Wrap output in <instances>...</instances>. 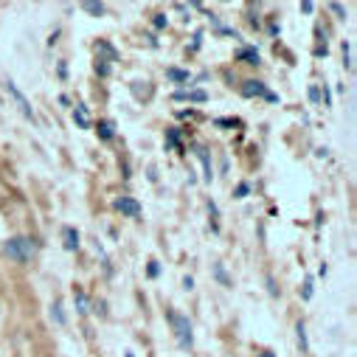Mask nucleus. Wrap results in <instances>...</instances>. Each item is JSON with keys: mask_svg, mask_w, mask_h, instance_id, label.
Wrapping results in <instances>:
<instances>
[{"mask_svg": "<svg viewBox=\"0 0 357 357\" xmlns=\"http://www.w3.org/2000/svg\"><path fill=\"white\" fill-rule=\"evenodd\" d=\"M3 253H6L12 261L26 264V261H31V256H34V242H31L29 236H12V239L3 245Z\"/></svg>", "mask_w": 357, "mask_h": 357, "instance_id": "nucleus-1", "label": "nucleus"}, {"mask_svg": "<svg viewBox=\"0 0 357 357\" xmlns=\"http://www.w3.org/2000/svg\"><path fill=\"white\" fill-rule=\"evenodd\" d=\"M169 324H172V329H174L177 343H181L183 349H192V343H195V332H192V321H189V315L169 312Z\"/></svg>", "mask_w": 357, "mask_h": 357, "instance_id": "nucleus-2", "label": "nucleus"}, {"mask_svg": "<svg viewBox=\"0 0 357 357\" xmlns=\"http://www.w3.org/2000/svg\"><path fill=\"white\" fill-rule=\"evenodd\" d=\"M6 91H9V96H12L15 102H17V107H20V113H23L26 119H31V121H34V110H31V105H29V99L23 96V91H20V87H17V84H15L12 79L6 82Z\"/></svg>", "mask_w": 357, "mask_h": 357, "instance_id": "nucleus-3", "label": "nucleus"}, {"mask_svg": "<svg viewBox=\"0 0 357 357\" xmlns=\"http://www.w3.org/2000/svg\"><path fill=\"white\" fill-rule=\"evenodd\" d=\"M113 206H116V211H121L124 217H138V214H141L138 200H135V197H127V195H124V197H119Z\"/></svg>", "mask_w": 357, "mask_h": 357, "instance_id": "nucleus-4", "label": "nucleus"}, {"mask_svg": "<svg viewBox=\"0 0 357 357\" xmlns=\"http://www.w3.org/2000/svg\"><path fill=\"white\" fill-rule=\"evenodd\" d=\"M264 93H267V87H264V82H259V79H248V82L242 84V96H245V99L264 96Z\"/></svg>", "mask_w": 357, "mask_h": 357, "instance_id": "nucleus-5", "label": "nucleus"}, {"mask_svg": "<svg viewBox=\"0 0 357 357\" xmlns=\"http://www.w3.org/2000/svg\"><path fill=\"white\" fill-rule=\"evenodd\" d=\"M172 99H174V102H197V105L208 102L206 91H177V93H174Z\"/></svg>", "mask_w": 357, "mask_h": 357, "instance_id": "nucleus-6", "label": "nucleus"}, {"mask_svg": "<svg viewBox=\"0 0 357 357\" xmlns=\"http://www.w3.org/2000/svg\"><path fill=\"white\" fill-rule=\"evenodd\" d=\"M236 59H239V62H245V65H259V51H256V48H250V45H245V48H239V51H236Z\"/></svg>", "mask_w": 357, "mask_h": 357, "instance_id": "nucleus-7", "label": "nucleus"}, {"mask_svg": "<svg viewBox=\"0 0 357 357\" xmlns=\"http://www.w3.org/2000/svg\"><path fill=\"white\" fill-rule=\"evenodd\" d=\"M96 132H99L102 141H113V135H116V124H113V121H99V124H96Z\"/></svg>", "mask_w": 357, "mask_h": 357, "instance_id": "nucleus-8", "label": "nucleus"}, {"mask_svg": "<svg viewBox=\"0 0 357 357\" xmlns=\"http://www.w3.org/2000/svg\"><path fill=\"white\" fill-rule=\"evenodd\" d=\"M62 236H65V250H79V231L76 228H65Z\"/></svg>", "mask_w": 357, "mask_h": 357, "instance_id": "nucleus-9", "label": "nucleus"}, {"mask_svg": "<svg viewBox=\"0 0 357 357\" xmlns=\"http://www.w3.org/2000/svg\"><path fill=\"white\" fill-rule=\"evenodd\" d=\"M197 158L203 160V169H206V183H211L214 181V172H211V158H208L206 146H197Z\"/></svg>", "mask_w": 357, "mask_h": 357, "instance_id": "nucleus-10", "label": "nucleus"}, {"mask_svg": "<svg viewBox=\"0 0 357 357\" xmlns=\"http://www.w3.org/2000/svg\"><path fill=\"white\" fill-rule=\"evenodd\" d=\"M166 76L174 82V84H186L192 76H189V70H181V68H166Z\"/></svg>", "mask_w": 357, "mask_h": 357, "instance_id": "nucleus-11", "label": "nucleus"}, {"mask_svg": "<svg viewBox=\"0 0 357 357\" xmlns=\"http://www.w3.org/2000/svg\"><path fill=\"white\" fill-rule=\"evenodd\" d=\"M296 337H298V349H301V351H310V343H307V324H304V321L296 324Z\"/></svg>", "mask_w": 357, "mask_h": 357, "instance_id": "nucleus-12", "label": "nucleus"}, {"mask_svg": "<svg viewBox=\"0 0 357 357\" xmlns=\"http://www.w3.org/2000/svg\"><path fill=\"white\" fill-rule=\"evenodd\" d=\"M73 121H76L82 130L91 127V119H87V110H84V107H76V110H73Z\"/></svg>", "mask_w": 357, "mask_h": 357, "instance_id": "nucleus-13", "label": "nucleus"}, {"mask_svg": "<svg viewBox=\"0 0 357 357\" xmlns=\"http://www.w3.org/2000/svg\"><path fill=\"white\" fill-rule=\"evenodd\" d=\"M51 318H54L59 326H65L68 318H65V312H62V301H54V304H51Z\"/></svg>", "mask_w": 357, "mask_h": 357, "instance_id": "nucleus-14", "label": "nucleus"}, {"mask_svg": "<svg viewBox=\"0 0 357 357\" xmlns=\"http://www.w3.org/2000/svg\"><path fill=\"white\" fill-rule=\"evenodd\" d=\"M73 298H76V310L79 315H87V296L82 290H73Z\"/></svg>", "mask_w": 357, "mask_h": 357, "instance_id": "nucleus-15", "label": "nucleus"}, {"mask_svg": "<svg viewBox=\"0 0 357 357\" xmlns=\"http://www.w3.org/2000/svg\"><path fill=\"white\" fill-rule=\"evenodd\" d=\"M93 70H96L99 76H110V62H105V59H96V65H93Z\"/></svg>", "mask_w": 357, "mask_h": 357, "instance_id": "nucleus-16", "label": "nucleus"}, {"mask_svg": "<svg viewBox=\"0 0 357 357\" xmlns=\"http://www.w3.org/2000/svg\"><path fill=\"white\" fill-rule=\"evenodd\" d=\"M82 9L91 15H105V3H82Z\"/></svg>", "mask_w": 357, "mask_h": 357, "instance_id": "nucleus-17", "label": "nucleus"}, {"mask_svg": "<svg viewBox=\"0 0 357 357\" xmlns=\"http://www.w3.org/2000/svg\"><path fill=\"white\" fill-rule=\"evenodd\" d=\"M96 48H99V51H105V54H110V59H119V54H116V48H113L110 43H105V40H102Z\"/></svg>", "mask_w": 357, "mask_h": 357, "instance_id": "nucleus-18", "label": "nucleus"}, {"mask_svg": "<svg viewBox=\"0 0 357 357\" xmlns=\"http://www.w3.org/2000/svg\"><path fill=\"white\" fill-rule=\"evenodd\" d=\"M181 144V132L177 130H169V138H166V146H177Z\"/></svg>", "mask_w": 357, "mask_h": 357, "instance_id": "nucleus-19", "label": "nucleus"}, {"mask_svg": "<svg viewBox=\"0 0 357 357\" xmlns=\"http://www.w3.org/2000/svg\"><path fill=\"white\" fill-rule=\"evenodd\" d=\"M248 192H250V186H248V183H239V186H236V192H234V197H236V200H242V197H248Z\"/></svg>", "mask_w": 357, "mask_h": 357, "instance_id": "nucleus-20", "label": "nucleus"}, {"mask_svg": "<svg viewBox=\"0 0 357 357\" xmlns=\"http://www.w3.org/2000/svg\"><path fill=\"white\" fill-rule=\"evenodd\" d=\"M214 276H217L222 284H231V279H228V276H225V271H222V264H217V267H214Z\"/></svg>", "mask_w": 357, "mask_h": 357, "instance_id": "nucleus-21", "label": "nucleus"}, {"mask_svg": "<svg viewBox=\"0 0 357 357\" xmlns=\"http://www.w3.org/2000/svg\"><path fill=\"white\" fill-rule=\"evenodd\" d=\"M152 23H155V29H166V26H169V17H166V15H155Z\"/></svg>", "mask_w": 357, "mask_h": 357, "instance_id": "nucleus-22", "label": "nucleus"}, {"mask_svg": "<svg viewBox=\"0 0 357 357\" xmlns=\"http://www.w3.org/2000/svg\"><path fill=\"white\" fill-rule=\"evenodd\" d=\"M329 9H332V12H335V15L340 17V20H346V9H343L340 3H329Z\"/></svg>", "mask_w": 357, "mask_h": 357, "instance_id": "nucleus-23", "label": "nucleus"}, {"mask_svg": "<svg viewBox=\"0 0 357 357\" xmlns=\"http://www.w3.org/2000/svg\"><path fill=\"white\" fill-rule=\"evenodd\" d=\"M301 296H304V301H310V298H312V279H307V282H304V293H301Z\"/></svg>", "mask_w": 357, "mask_h": 357, "instance_id": "nucleus-24", "label": "nucleus"}, {"mask_svg": "<svg viewBox=\"0 0 357 357\" xmlns=\"http://www.w3.org/2000/svg\"><path fill=\"white\" fill-rule=\"evenodd\" d=\"M158 273H160V267H158V261H149V276H152V279H155V276H158Z\"/></svg>", "mask_w": 357, "mask_h": 357, "instance_id": "nucleus-25", "label": "nucleus"}, {"mask_svg": "<svg viewBox=\"0 0 357 357\" xmlns=\"http://www.w3.org/2000/svg\"><path fill=\"white\" fill-rule=\"evenodd\" d=\"M310 99L312 102H321V91H318V87H310Z\"/></svg>", "mask_w": 357, "mask_h": 357, "instance_id": "nucleus-26", "label": "nucleus"}, {"mask_svg": "<svg viewBox=\"0 0 357 357\" xmlns=\"http://www.w3.org/2000/svg\"><path fill=\"white\" fill-rule=\"evenodd\" d=\"M312 9H315V6H312V3H310V0H304V3H301V12H304V15H310V12H312Z\"/></svg>", "mask_w": 357, "mask_h": 357, "instance_id": "nucleus-27", "label": "nucleus"}, {"mask_svg": "<svg viewBox=\"0 0 357 357\" xmlns=\"http://www.w3.org/2000/svg\"><path fill=\"white\" fill-rule=\"evenodd\" d=\"M183 287H186V290H192V287H195V279H192V276H186V279H183Z\"/></svg>", "mask_w": 357, "mask_h": 357, "instance_id": "nucleus-28", "label": "nucleus"}, {"mask_svg": "<svg viewBox=\"0 0 357 357\" xmlns=\"http://www.w3.org/2000/svg\"><path fill=\"white\" fill-rule=\"evenodd\" d=\"M324 102H326V107H329V105H332V93H329V91H326V87H324Z\"/></svg>", "mask_w": 357, "mask_h": 357, "instance_id": "nucleus-29", "label": "nucleus"}, {"mask_svg": "<svg viewBox=\"0 0 357 357\" xmlns=\"http://www.w3.org/2000/svg\"><path fill=\"white\" fill-rule=\"evenodd\" d=\"M261 357H276V354H273V351H264V354H261Z\"/></svg>", "mask_w": 357, "mask_h": 357, "instance_id": "nucleus-30", "label": "nucleus"}]
</instances>
